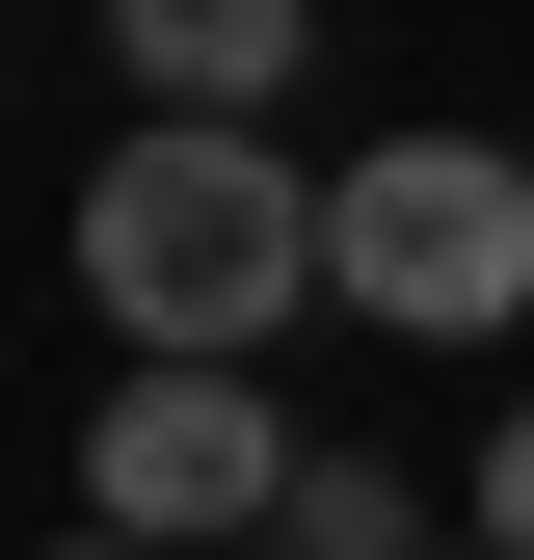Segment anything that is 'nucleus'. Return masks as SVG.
<instances>
[{"mask_svg": "<svg viewBox=\"0 0 534 560\" xmlns=\"http://www.w3.org/2000/svg\"><path fill=\"white\" fill-rule=\"evenodd\" d=\"M81 294L134 347H187V374H267V320L348 294V267H321V187L267 161L241 107H134L107 161H81Z\"/></svg>", "mask_w": 534, "mask_h": 560, "instance_id": "f257e3e1", "label": "nucleus"}, {"mask_svg": "<svg viewBox=\"0 0 534 560\" xmlns=\"http://www.w3.org/2000/svg\"><path fill=\"white\" fill-rule=\"evenodd\" d=\"M321 267H348V320H400V347H481V320H534V161L508 133H374V161L321 187Z\"/></svg>", "mask_w": 534, "mask_h": 560, "instance_id": "f03ea898", "label": "nucleus"}, {"mask_svg": "<svg viewBox=\"0 0 534 560\" xmlns=\"http://www.w3.org/2000/svg\"><path fill=\"white\" fill-rule=\"evenodd\" d=\"M294 480H321V454L267 428V374H187V347H134V374H107V428H81V508H107V534H161V560L267 534Z\"/></svg>", "mask_w": 534, "mask_h": 560, "instance_id": "7ed1b4c3", "label": "nucleus"}, {"mask_svg": "<svg viewBox=\"0 0 534 560\" xmlns=\"http://www.w3.org/2000/svg\"><path fill=\"white\" fill-rule=\"evenodd\" d=\"M321 54V0H107V81H161V107H241L267 133V81Z\"/></svg>", "mask_w": 534, "mask_h": 560, "instance_id": "20e7f679", "label": "nucleus"}, {"mask_svg": "<svg viewBox=\"0 0 534 560\" xmlns=\"http://www.w3.org/2000/svg\"><path fill=\"white\" fill-rule=\"evenodd\" d=\"M428 534H454V508H428L400 454H321L294 508H267V560H428Z\"/></svg>", "mask_w": 534, "mask_h": 560, "instance_id": "39448f33", "label": "nucleus"}, {"mask_svg": "<svg viewBox=\"0 0 534 560\" xmlns=\"http://www.w3.org/2000/svg\"><path fill=\"white\" fill-rule=\"evenodd\" d=\"M454 534H481V560H534V400L481 428V480H454Z\"/></svg>", "mask_w": 534, "mask_h": 560, "instance_id": "423d86ee", "label": "nucleus"}, {"mask_svg": "<svg viewBox=\"0 0 534 560\" xmlns=\"http://www.w3.org/2000/svg\"><path fill=\"white\" fill-rule=\"evenodd\" d=\"M54 560H161V534H107V508H81V534H54Z\"/></svg>", "mask_w": 534, "mask_h": 560, "instance_id": "0eeeda50", "label": "nucleus"}, {"mask_svg": "<svg viewBox=\"0 0 534 560\" xmlns=\"http://www.w3.org/2000/svg\"><path fill=\"white\" fill-rule=\"evenodd\" d=\"M428 560H481V534H428Z\"/></svg>", "mask_w": 534, "mask_h": 560, "instance_id": "6e6552de", "label": "nucleus"}]
</instances>
